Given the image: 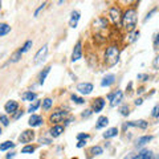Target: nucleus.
<instances>
[{
	"instance_id": "nucleus-1",
	"label": "nucleus",
	"mask_w": 159,
	"mask_h": 159,
	"mask_svg": "<svg viewBox=\"0 0 159 159\" xmlns=\"http://www.w3.org/2000/svg\"><path fill=\"white\" fill-rule=\"evenodd\" d=\"M92 31L94 40H98L99 43L106 41L105 33L109 31V20L106 17H98L92 24Z\"/></svg>"
},
{
	"instance_id": "nucleus-2",
	"label": "nucleus",
	"mask_w": 159,
	"mask_h": 159,
	"mask_svg": "<svg viewBox=\"0 0 159 159\" xmlns=\"http://www.w3.org/2000/svg\"><path fill=\"white\" fill-rule=\"evenodd\" d=\"M137 21H138V12H137L135 8H129L122 13L121 24H122V27L126 32L135 31Z\"/></svg>"
},
{
	"instance_id": "nucleus-3",
	"label": "nucleus",
	"mask_w": 159,
	"mask_h": 159,
	"mask_svg": "<svg viewBox=\"0 0 159 159\" xmlns=\"http://www.w3.org/2000/svg\"><path fill=\"white\" fill-rule=\"evenodd\" d=\"M119 54H121V51H119V47L117 44H111L106 48L105 53H103V62H105L106 66H114L117 65V62L119 61Z\"/></svg>"
},
{
	"instance_id": "nucleus-4",
	"label": "nucleus",
	"mask_w": 159,
	"mask_h": 159,
	"mask_svg": "<svg viewBox=\"0 0 159 159\" xmlns=\"http://www.w3.org/2000/svg\"><path fill=\"white\" fill-rule=\"evenodd\" d=\"M109 20L113 25H118L122 20V11L121 8L117 6H113L110 9H109Z\"/></svg>"
},
{
	"instance_id": "nucleus-5",
	"label": "nucleus",
	"mask_w": 159,
	"mask_h": 159,
	"mask_svg": "<svg viewBox=\"0 0 159 159\" xmlns=\"http://www.w3.org/2000/svg\"><path fill=\"white\" fill-rule=\"evenodd\" d=\"M68 114L69 111H65V110H54L49 116V122L53 123V125H58V122H62L68 117Z\"/></svg>"
},
{
	"instance_id": "nucleus-6",
	"label": "nucleus",
	"mask_w": 159,
	"mask_h": 159,
	"mask_svg": "<svg viewBox=\"0 0 159 159\" xmlns=\"http://www.w3.org/2000/svg\"><path fill=\"white\" fill-rule=\"evenodd\" d=\"M122 98H123V92H121V90H116L114 93H110L107 96V99L110 101L111 107H116L117 105H119L122 101Z\"/></svg>"
},
{
	"instance_id": "nucleus-7",
	"label": "nucleus",
	"mask_w": 159,
	"mask_h": 159,
	"mask_svg": "<svg viewBox=\"0 0 159 159\" xmlns=\"http://www.w3.org/2000/svg\"><path fill=\"white\" fill-rule=\"evenodd\" d=\"M80 58H82V41H77L76 43V45H74V48H73V52H72L70 61L76 62V61H78Z\"/></svg>"
},
{
	"instance_id": "nucleus-8",
	"label": "nucleus",
	"mask_w": 159,
	"mask_h": 159,
	"mask_svg": "<svg viewBox=\"0 0 159 159\" xmlns=\"http://www.w3.org/2000/svg\"><path fill=\"white\" fill-rule=\"evenodd\" d=\"M34 137H36V134H34L33 130H24L19 135V142L20 143H29L33 141Z\"/></svg>"
},
{
	"instance_id": "nucleus-9",
	"label": "nucleus",
	"mask_w": 159,
	"mask_h": 159,
	"mask_svg": "<svg viewBox=\"0 0 159 159\" xmlns=\"http://www.w3.org/2000/svg\"><path fill=\"white\" fill-rule=\"evenodd\" d=\"M148 123L145 119H139V121H131V122H126L123 125V130H126L127 127H139V129H147Z\"/></svg>"
},
{
	"instance_id": "nucleus-10",
	"label": "nucleus",
	"mask_w": 159,
	"mask_h": 159,
	"mask_svg": "<svg viewBox=\"0 0 159 159\" xmlns=\"http://www.w3.org/2000/svg\"><path fill=\"white\" fill-rule=\"evenodd\" d=\"M77 90H78V93L88 96V94H90V93L93 92V84H90V82L78 84V85H77Z\"/></svg>"
},
{
	"instance_id": "nucleus-11",
	"label": "nucleus",
	"mask_w": 159,
	"mask_h": 159,
	"mask_svg": "<svg viewBox=\"0 0 159 159\" xmlns=\"http://www.w3.org/2000/svg\"><path fill=\"white\" fill-rule=\"evenodd\" d=\"M47 53H48V45H44L43 48H40L39 49V52L34 54V60H33V62L34 64H39V62H41L45 60L47 57Z\"/></svg>"
},
{
	"instance_id": "nucleus-12",
	"label": "nucleus",
	"mask_w": 159,
	"mask_h": 159,
	"mask_svg": "<svg viewBox=\"0 0 159 159\" xmlns=\"http://www.w3.org/2000/svg\"><path fill=\"white\" fill-rule=\"evenodd\" d=\"M4 110H6L7 114L16 113L19 110V103L16 101H13V99H11V101H7L6 105H4Z\"/></svg>"
},
{
	"instance_id": "nucleus-13",
	"label": "nucleus",
	"mask_w": 159,
	"mask_h": 159,
	"mask_svg": "<svg viewBox=\"0 0 159 159\" xmlns=\"http://www.w3.org/2000/svg\"><path fill=\"white\" fill-rule=\"evenodd\" d=\"M43 122H44V119H43L41 116H37V114H32L31 118H29V121H28V125L31 126V127H39V126L43 125Z\"/></svg>"
},
{
	"instance_id": "nucleus-14",
	"label": "nucleus",
	"mask_w": 159,
	"mask_h": 159,
	"mask_svg": "<svg viewBox=\"0 0 159 159\" xmlns=\"http://www.w3.org/2000/svg\"><path fill=\"white\" fill-rule=\"evenodd\" d=\"M105 106V99L102 97H98L96 99H93V113H99Z\"/></svg>"
},
{
	"instance_id": "nucleus-15",
	"label": "nucleus",
	"mask_w": 159,
	"mask_h": 159,
	"mask_svg": "<svg viewBox=\"0 0 159 159\" xmlns=\"http://www.w3.org/2000/svg\"><path fill=\"white\" fill-rule=\"evenodd\" d=\"M64 129L65 127L61 126V125H53L51 127V130H49V134H51L52 138H58L64 133Z\"/></svg>"
},
{
	"instance_id": "nucleus-16",
	"label": "nucleus",
	"mask_w": 159,
	"mask_h": 159,
	"mask_svg": "<svg viewBox=\"0 0 159 159\" xmlns=\"http://www.w3.org/2000/svg\"><path fill=\"white\" fill-rule=\"evenodd\" d=\"M114 82H116V76H114V74H106L101 81V86L109 88V86H111Z\"/></svg>"
},
{
	"instance_id": "nucleus-17",
	"label": "nucleus",
	"mask_w": 159,
	"mask_h": 159,
	"mask_svg": "<svg viewBox=\"0 0 159 159\" xmlns=\"http://www.w3.org/2000/svg\"><path fill=\"white\" fill-rule=\"evenodd\" d=\"M70 21H69V25H70L72 28H76L77 27V24H78V20H80V12L78 11H73L72 13H70Z\"/></svg>"
},
{
	"instance_id": "nucleus-18",
	"label": "nucleus",
	"mask_w": 159,
	"mask_h": 159,
	"mask_svg": "<svg viewBox=\"0 0 159 159\" xmlns=\"http://www.w3.org/2000/svg\"><path fill=\"white\" fill-rule=\"evenodd\" d=\"M117 135H118V129L117 127L107 129V130L102 134V137L105 138V139H110V138H114V137H117Z\"/></svg>"
},
{
	"instance_id": "nucleus-19",
	"label": "nucleus",
	"mask_w": 159,
	"mask_h": 159,
	"mask_svg": "<svg viewBox=\"0 0 159 159\" xmlns=\"http://www.w3.org/2000/svg\"><path fill=\"white\" fill-rule=\"evenodd\" d=\"M152 141V135H143V137H139L137 139V146L138 147H141V146H145L147 145L148 142H151Z\"/></svg>"
},
{
	"instance_id": "nucleus-20",
	"label": "nucleus",
	"mask_w": 159,
	"mask_h": 159,
	"mask_svg": "<svg viewBox=\"0 0 159 159\" xmlns=\"http://www.w3.org/2000/svg\"><path fill=\"white\" fill-rule=\"evenodd\" d=\"M139 37V31H133V32H127V36H126V43L127 44H131L134 43L135 40Z\"/></svg>"
},
{
	"instance_id": "nucleus-21",
	"label": "nucleus",
	"mask_w": 159,
	"mask_h": 159,
	"mask_svg": "<svg viewBox=\"0 0 159 159\" xmlns=\"http://www.w3.org/2000/svg\"><path fill=\"white\" fill-rule=\"evenodd\" d=\"M21 98L24 99V101H34V99L37 98V94L31 92V90H28V92H24L21 94Z\"/></svg>"
},
{
	"instance_id": "nucleus-22",
	"label": "nucleus",
	"mask_w": 159,
	"mask_h": 159,
	"mask_svg": "<svg viewBox=\"0 0 159 159\" xmlns=\"http://www.w3.org/2000/svg\"><path fill=\"white\" fill-rule=\"evenodd\" d=\"M107 123H109V119H107V117H105V116L99 117V118L97 119L96 129H103V127H106V126H107Z\"/></svg>"
},
{
	"instance_id": "nucleus-23",
	"label": "nucleus",
	"mask_w": 159,
	"mask_h": 159,
	"mask_svg": "<svg viewBox=\"0 0 159 159\" xmlns=\"http://www.w3.org/2000/svg\"><path fill=\"white\" fill-rule=\"evenodd\" d=\"M138 159H154V154L150 150H142L138 154Z\"/></svg>"
},
{
	"instance_id": "nucleus-24",
	"label": "nucleus",
	"mask_w": 159,
	"mask_h": 159,
	"mask_svg": "<svg viewBox=\"0 0 159 159\" xmlns=\"http://www.w3.org/2000/svg\"><path fill=\"white\" fill-rule=\"evenodd\" d=\"M51 69H52L51 66H47L41 73H40V77H39V84H40V85H43V84L45 82V78H47V76H48V73L51 72Z\"/></svg>"
},
{
	"instance_id": "nucleus-25",
	"label": "nucleus",
	"mask_w": 159,
	"mask_h": 159,
	"mask_svg": "<svg viewBox=\"0 0 159 159\" xmlns=\"http://www.w3.org/2000/svg\"><path fill=\"white\" fill-rule=\"evenodd\" d=\"M9 32H11V27H9L8 24H6V23L0 24V37L6 36V34H8Z\"/></svg>"
},
{
	"instance_id": "nucleus-26",
	"label": "nucleus",
	"mask_w": 159,
	"mask_h": 159,
	"mask_svg": "<svg viewBox=\"0 0 159 159\" xmlns=\"http://www.w3.org/2000/svg\"><path fill=\"white\" fill-rule=\"evenodd\" d=\"M15 147V143L12 141H6L3 143H0V151H7L9 148H13Z\"/></svg>"
},
{
	"instance_id": "nucleus-27",
	"label": "nucleus",
	"mask_w": 159,
	"mask_h": 159,
	"mask_svg": "<svg viewBox=\"0 0 159 159\" xmlns=\"http://www.w3.org/2000/svg\"><path fill=\"white\" fill-rule=\"evenodd\" d=\"M52 105H53V99L52 98H45L43 101V103H41V107H43V110H49V109L52 107Z\"/></svg>"
},
{
	"instance_id": "nucleus-28",
	"label": "nucleus",
	"mask_w": 159,
	"mask_h": 159,
	"mask_svg": "<svg viewBox=\"0 0 159 159\" xmlns=\"http://www.w3.org/2000/svg\"><path fill=\"white\" fill-rule=\"evenodd\" d=\"M40 106H41V102L37 101V99H34L33 103H31V105H29V107H28V113H31V114H32L33 111H36Z\"/></svg>"
},
{
	"instance_id": "nucleus-29",
	"label": "nucleus",
	"mask_w": 159,
	"mask_h": 159,
	"mask_svg": "<svg viewBox=\"0 0 159 159\" xmlns=\"http://www.w3.org/2000/svg\"><path fill=\"white\" fill-rule=\"evenodd\" d=\"M89 152H90L92 155H101V154L103 152V150H102L101 146H93V147H90Z\"/></svg>"
},
{
	"instance_id": "nucleus-30",
	"label": "nucleus",
	"mask_w": 159,
	"mask_h": 159,
	"mask_svg": "<svg viewBox=\"0 0 159 159\" xmlns=\"http://www.w3.org/2000/svg\"><path fill=\"white\" fill-rule=\"evenodd\" d=\"M21 56H23L21 51H20V49H17V51L12 54V57H11V62H17V61H20V58H21Z\"/></svg>"
},
{
	"instance_id": "nucleus-31",
	"label": "nucleus",
	"mask_w": 159,
	"mask_h": 159,
	"mask_svg": "<svg viewBox=\"0 0 159 159\" xmlns=\"http://www.w3.org/2000/svg\"><path fill=\"white\" fill-rule=\"evenodd\" d=\"M32 45H33V43H32V40H28V41H25V44L20 48V51H21V53H25V52H28L29 49L32 48Z\"/></svg>"
},
{
	"instance_id": "nucleus-32",
	"label": "nucleus",
	"mask_w": 159,
	"mask_h": 159,
	"mask_svg": "<svg viewBox=\"0 0 159 159\" xmlns=\"http://www.w3.org/2000/svg\"><path fill=\"white\" fill-rule=\"evenodd\" d=\"M34 150H36V147H34V146L27 145V146H24V147L21 148V152H23V154H32V152H34Z\"/></svg>"
},
{
	"instance_id": "nucleus-33",
	"label": "nucleus",
	"mask_w": 159,
	"mask_h": 159,
	"mask_svg": "<svg viewBox=\"0 0 159 159\" xmlns=\"http://www.w3.org/2000/svg\"><path fill=\"white\" fill-rule=\"evenodd\" d=\"M119 113H121L123 117H127L129 114H130V107H129V105H123L119 107Z\"/></svg>"
},
{
	"instance_id": "nucleus-34",
	"label": "nucleus",
	"mask_w": 159,
	"mask_h": 159,
	"mask_svg": "<svg viewBox=\"0 0 159 159\" xmlns=\"http://www.w3.org/2000/svg\"><path fill=\"white\" fill-rule=\"evenodd\" d=\"M70 99H72L74 103H77V105H82V103H85V99L81 98V97H78V96H76V94H73V96L70 97Z\"/></svg>"
},
{
	"instance_id": "nucleus-35",
	"label": "nucleus",
	"mask_w": 159,
	"mask_h": 159,
	"mask_svg": "<svg viewBox=\"0 0 159 159\" xmlns=\"http://www.w3.org/2000/svg\"><path fill=\"white\" fill-rule=\"evenodd\" d=\"M0 122H2L3 126H8L9 125V118L6 114H0Z\"/></svg>"
},
{
	"instance_id": "nucleus-36",
	"label": "nucleus",
	"mask_w": 159,
	"mask_h": 159,
	"mask_svg": "<svg viewBox=\"0 0 159 159\" xmlns=\"http://www.w3.org/2000/svg\"><path fill=\"white\" fill-rule=\"evenodd\" d=\"M24 113H25L24 110H17L16 113H13V117H12V118L15 119V121H17V119H20V118L24 116Z\"/></svg>"
},
{
	"instance_id": "nucleus-37",
	"label": "nucleus",
	"mask_w": 159,
	"mask_h": 159,
	"mask_svg": "<svg viewBox=\"0 0 159 159\" xmlns=\"http://www.w3.org/2000/svg\"><path fill=\"white\" fill-rule=\"evenodd\" d=\"M89 138H90V137H89V134H85V133H81V134H78V135H77L78 141H88Z\"/></svg>"
},
{
	"instance_id": "nucleus-38",
	"label": "nucleus",
	"mask_w": 159,
	"mask_h": 159,
	"mask_svg": "<svg viewBox=\"0 0 159 159\" xmlns=\"http://www.w3.org/2000/svg\"><path fill=\"white\" fill-rule=\"evenodd\" d=\"M157 11H158V7H155V8H152V9H151V11H150V12H148V13L146 15V17H145V23L147 21V20H150V19H151V16H152V15H154V13H155Z\"/></svg>"
},
{
	"instance_id": "nucleus-39",
	"label": "nucleus",
	"mask_w": 159,
	"mask_h": 159,
	"mask_svg": "<svg viewBox=\"0 0 159 159\" xmlns=\"http://www.w3.org/2000/svg\"><path fill=\"white\" fill-rule=\"evenodd\" d=\"M45 6H47V2H44V3L41 4V6H40V7H39V8L36 9V11H34V17H37V16H39V13L41 12L44 8H45Z\"/></svg>"
},
{
	"instance_id": "nucleus-40",
	"label": "nucleus",
	"mask_w": 159,
	"mask_h": 159,
	"mask_svg": "<svg viewBox=\"0 0 159 159\" xmlns=\"http://www.w3.org/2000/svg\"><path fill=\"white\" fill-rule=\"evenodd\" d=\"M151 117H154V118H158V117H159V105H157L155 107H154V109H152Z\"/></svg>"
},
{
	"instance_id": "nucleus-41",
	"label": "nucleus",
	"mask_w": 159,
	"mask_h": 159,
	"mask_svg": "<svg viewBox=\"0 0 159 159\" xmlns=\"http://www.w3.org/2000/svg\"><path fill=\"white\" fill-rule=\"evenodd\" d=\"M152 66L154 69H157V70H159V54L154 58V61H152Z\"/></svg>"
},
{
	"instance_id": "nucleus-42",
	"label": "nucleus",
	"mask_w": 159,
	"mask_h": 159,
	"mask_svg": "<svg viewBox=\"0 0 159 159\" xmlns=\"http://www.w3.org/2000/svg\"><path fill=\"white\" fill-rule=\"evenodd\" d=\"M123 159H138V154H135V152H130V154H127V155L123 158Z\"/></svg>"
},
{
	"instance_id": "nucleus-43",
	"label": "nucleus",
	"mask_w": 159,
	"mask_h": 159,
	"mask_svg": "<svg viewBox=\"0 0 159 159\" xmlns=\"http://www.w3.org/2000/svg\"><path fill=\"white\" fill-rule=\"evenodd\" d=\"M74 121V118L73 117H69V118H65V119H64V127H65V126H68L69 125V123H72Z\"/></svg>"
},
{
	"instance_id": "nucleus-44",
	"label": "nucleus",
	"mask_w": 159,
	"mask_h": 159,
	"mask_svg": "<svg viewBox=\"0 0 159 159\" xmlns=\"http://www.w3.org/2000/svg\"><path fill=\"white\" fill-rule=\"evenodd\" d=\"M138 80H141V81H147L148 74H138Z\"/></svg>"
},
{
	"instance_id": "nucleus-45",
	"label": "nucleus",
	"mask_w": 159,
	"mask_h": 159,
	"mask_svg": "<svg viewBox=\"0 0 159 159\" xmlns=\"http://www.w3.org/2000/svg\"><path fill=\"white\" fill-rule=\"evenodd\" d=\"M40 143H44V145H51L52 141H51V139H48V138H41V139H40Z\"/></svg>"
},
{
	"instance_id": "nucleus-46",
	"label": "nucleus",
	"mask_w": 159,
	"mask_h": 159,
	"mask_svg": "<svg viewBox=\"0 0 159 159\" xmlns=\"http://www.w3.org/2000/svg\"><path fill=\"white\" fill-rule=\"evenodd\" d=\"M92 110H85V111H84L82 114H81V116H82V118H88V117H90L92 116Z\"/></svg>"
},
{
	"instance_id": "nucleus-47",
	"label": "nucleus",
	"mask_w": 159,
	"mask_h": 159,
	"mask_svg": "<svg viewBox=\"0 0 159 159\" xmlns=\"http://www.w3.org/2000/svg\"><path fill=\"white\" fill-rule=\"evenodd\" d=\"M154 45H155V48H159V34H157L154 39Z\"/></svg>"
},
{
	"instance_id": "nucleus-48",
	"label": "nucleus",
	"mask_w": 159,
	"mask_h": 159,
	"mask_svg": "<svg viewBox=\"0 0 159 159\" xmlns=\"http://www.w3.org/2000/svg\"><path fill=\"white\" fill-rule=\"evenodd\" d=\"M86 145V141H78V143H77V147L78 148H82L84 146Z\"/></svg>"
},
{
	"instance_id": "nucleus-49",
	"label": "nucleus",
	"mask_w": 159,
	"mask_h": 159,
	"mask_svg": "<svg viewBox=\"0 0 159 159\" xmlns=\"http://www.w3.org/2000/svg\"><path fill=\"white\" fill-rule=\"evenodd\" d=\"M15 155H16V152H13V151H12V152H8L7 157H6V159H13Z\"/></svg>"
},
{
	"instance_id": "nucleus-50",
	"label": "nucleus",
	"mask_w": 159,
	"mask_h": 159,
	"mask_svg": "<svg viewBox=\"0 0 159 159\" xmlns=\"http://www.w3.org/2000/svg\"><path fill=\"white\" fill-rule=\"evenodd\" d=\"M142 103H143V99H142V98H138V99H135V105H137V106L142 105Z\"/></svg>"
},
{
	"instance_id": "nucleus-51",
	"label": "nucleus",
	"mask_w": 159,
	"mask_h": 159,
	"mask_svg": "<svg viewBox=\"0 0 159 159\" xmlns=\"http://www.w3.org/2000/svg\"><path fill=\"white\" fill-rule=\"evenodd\" d=\"M142 92H145V90H143V88H139L138 89V93H142Z\"/></svg>"
},
{
	"instance_id": "nucleus-52",
	"label": "nucleus",
	"mask_w": 159,
	"mask_h": 159,
	"mask_svg": "<svg viewBox=\"0 0 159 159\" xmlns=\"http://www.w3.org/2000/svg\"><path fill=\"white\" fill-rule=\"evenodd\" d=\"M64 2H65V0H58V4H60V6H61V4H62Z\"/></svg>"
},
{
	"instance_id": "nucleus-53",
	"label": "nucleus",
	"mask_w": 159,
	"mask_h": 159,
	"mask_svg": "<svg viewBox=\"0 0 159 159\" xmlns=\"http://www.w3.org/2000/svg\"><path fill=\"white\" fill-rule=\"evenodd\" d=\"M0 9H2V0H0Z\"/></svg>"
},
{
	"instance_id": "nucleus-54",
	"label": "nucleus",
	"mask_w": 159,
	"mask_h": 159,
	"mask_svg": "<svg viewBox=\"0 0 159 159\" xmlns=\"http://www.w3.org/2000/svg\"><path fill=\"white\" fill-rule=\"evenodd\" d=\"M154 159H159V155H158V157H155V158H154Z\"/></svg>"
},
{
	"instance_id": "nucleus-55",
	"label": "nucleus",
	"mask_w": 159,
	"mask_h": 159,
	"mask_svg": "<svg viewBox=\"0 0 159 159\" xmlns=\"http://www.w3.org/2000/svg\"><path fill=\"white\" fill-rule=\"evenodd\" d=\"M0 135H2V127H0Z\"/></svg>"
},
{
	"instance_id": "nucleus-56",
	"label": "nucleus",
	"mask_w": 159,
	"mask_h": 159,
	"mask_svg": "<svg viewBox=\"0 0 159 159\" xmlns=\"http://www.w3.org/2000/svg\"><path fill=\"white\" fill-rule=\"evenodd\" d=\"M129 2H134V0H129Z\"/></svg>"
},
{
	"instance_id": "nucleus-57",
	"label": "nucleus",
	"mask_w": 159,
	"mask_h": 159,
	"mask_svg": "<svg viewBox=\"0 0 159 159\" xmlns=\"http://www.w3.org/2000/svg\"><path fill=\"white\" fill-rule=\"evenodd\" d=\"M74 159H77V158H74Z\"/></svg>"
}]
</instances>
